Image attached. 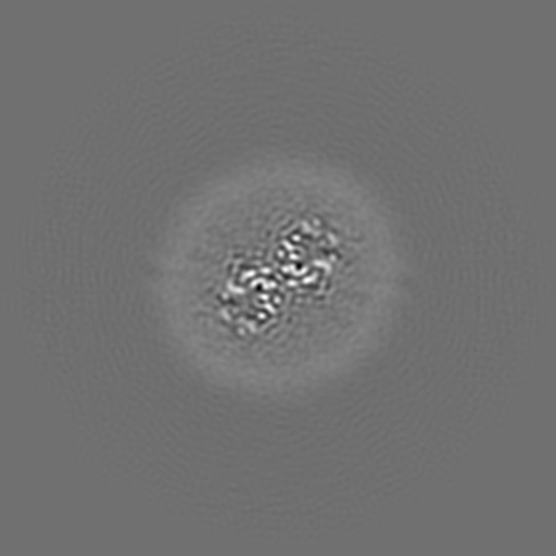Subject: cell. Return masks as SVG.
Returning <instances> with one entry per match:
<instances>
[{"label":"cell","instance_id":"cell-1","mask_svg":"<svg viewBox=\"0 0 556 556\" xmlns=\"http://www.w3.org/2000/svg\"><path fill=\"white\" fill-rule=\"evenodd\" d=\"M159 282L188 364L241 392L285 395L334 379L379 343L401 258L362 184L282 160L195 197L173 225Z\"/></svg>","mask_w":556,"mask_h":556}]
</instances>
